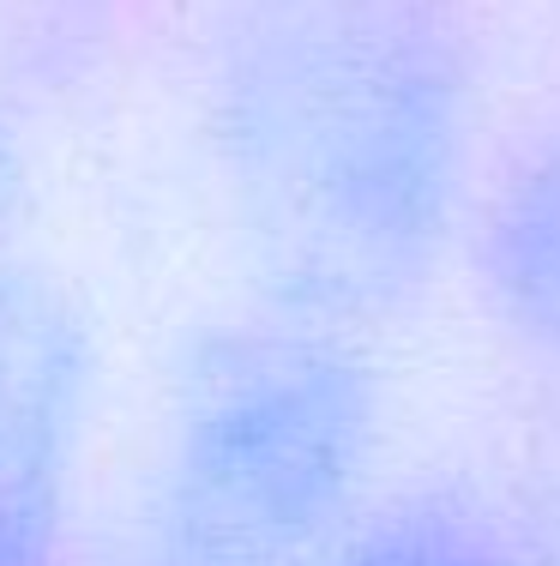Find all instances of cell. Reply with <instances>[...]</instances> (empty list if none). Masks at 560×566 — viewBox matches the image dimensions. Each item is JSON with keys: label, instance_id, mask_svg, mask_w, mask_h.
Listing matches in <instances>:
<instances>
[{"label": "cell", "instance_id": "1", "mask_svg": "<svg viewBox=\"0 0 560 566\" xmlns=\"http://www.w3.org/2000/svg\"><path fill=\"white\" fill-rule=\"evenodd\" d=\"M483 73L464 0H218L205 145L265 302L380 326L471 229Z\"/></svg>", "mask_w": 560, "mask_h": 566}, {"label": "cell", "instance_id": "2", "mask_svg": "<svg viewBox=\"0 0 560 566\" xmlns=\"http://www.w3.org/2000/svg\"><path fill=\"white\" fill-rule=\"evenodd\" d=\"M385 386L362 332L253 307L187 338L139 512V566H326L368 518Z\"/></svg>", "mask_w": 560, "mask_h": 566}, {"label": "cell", "instance_id": "3", "mask_svg": "<svg viewBox=\"0 0 560 566\" xmlns=\"http://www.w3.org/2000/svg\"><path fill=\"white\" fill-rule=\"evenodd\" d=\"M97 403V344L36 265L0 260V524L55 548Z\"/></svg>", "mask_w": 560, "mask_h": 566}, {"label": "cell", "instance_id": "4", "mask_svg": "<svg viewBox=\"0 0 560 566\" xmlns=\"http://www.w3.org/2000/svg\"><path fill=\"white\" fill-rule=\"evenodd\" d=\"M471 265L495 326L560 368V127H549L471 218Z\"/></svg>", "mask_w": 560, "mask_h": 566}, {"label": "cell", "instance_id": "5", "mask_svg": "<svg viewBox=\"0 0 560 566\" xmlns=\"http://www.w3.org/2000/svg\"><path fill=\"white\" fill-rule=\"evenodd\" d=\"M326 566H525L483 506L422 494L385 512H368Z\"/></svg>", "mask_w": 560, "mask_h": 566}, {"label": "cell", "instance_id": "6", "mask_svg": "<svg viewBox=\"0 0 560 566\" xmlns=\"http://www.w3.org/2000/svg\"><path fill=\"white\" fill-rule=\"evenodd\" d=\"M0 566H55V548L36 543V536H19L0 524Z\"/></svg>", "mask_w": 560, "mask_h": 566}, {"label": "cell", "instance_id": "7", "mask_svg": "<svg viewBox=\"0 0 560 566\" xmlns=\"http://www.w3.org/2000/svg\"><path fill=\"white\" fill-rule=\"evenodd\" d=\"M12 193H19V145H12V133L0 127V211L12 206Z\"/></svg>", "mask_w": 560, "mask_h": 566}]
</instances>
